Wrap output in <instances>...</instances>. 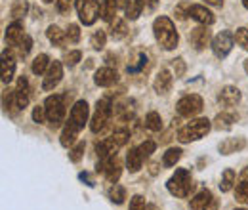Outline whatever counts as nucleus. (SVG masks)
I'll return each instance as SVG.
<instances>
[{
    "label": "nucleus",
    "instance_id": "36",
    "mask_svg": "<svg viewBox=\"0 0 248 210\" xmlns=\"http://www.w3.org/2000/svg\"><path fill=\"white\" fill-rule=\"evenodd\" d=\"M8 48H10V46H8ZM31 48H32V38L29 36V34H25L23 42H21L17 48H12V52H14V54H17L19 58H25V56L31 52Z\"/></svg>",
    "mask_w": 248,
    "mask_h": 210
},
{
    "label": "nucleus",
    "instance_id": "5",
    "mask_svg": "<svg viewBox=\"0 0 248 210\" xmlns=\"http://www.w3.org/2000/svg\"><path fill=\"white\" fill-rule=\"evenodd\" d=\"M44 109H46V119L50 122V126L52 128H60L62 122L65 120V113H67L65 96H62V94L48 96L46 101H44Z\"/></svg>",
    "mask_w": 248,
    "mask_h": 210
},
{
    "label": "nucleus",
    "instance_id": "45",
    "mask_svg": "<svg viewBox=\"0 0 248 210\" xmlns=\"http://www.w3.org/2000/svg\"><path fill=\"white\" fill-rule=\"evenodd\" d=\"M145 65H147V56H145V54H140L136 65H128V73H138V71H141Z\"/></svg>",
    "mask_w": 248,
    "mask_h": 210
},
{
    "label": "nucleus",
    "instance_id": "2",
    "mask_svg": "<svg viewBox=\"0 0 248 210\" xmlns=\"http://www.w3.org/2000/svg\"><path fill=\"white\" fill-rule=\"evenodd\" d=\"M153 32H155L156 42L164 48V50H174L180 42V34L176 31V25L172 23L170 17L166 16H160L156 17L155 23H153Z\"/></svg>",
    "mask_w": 248,
    "mask_h": 210
},
{
    "label": "nucleus",
    "instance_id": "34",
    "mask_svg": "<svg viewBox=\"0 0 248 210\" xmlns=\"http://www.w3.org/2000/svg\"><path fill=\"white\" fill-rule=\"evenodd\" d=\"M109 199L115 203V205H123L124 199H126V189H124L123 185H113L111 189H109Z\"/></svg>",
    "mask_w": 248,
    "mask_h": 210
},
{
    "label": "nucleus",
    "instance_id": "21",
    "mask_svg": "<svg viewBox=\"0 0 248 210\" xmlns=\"http://www.w3.org/2000/svg\"><path fill=\"white\" fill-rule=\"evenodd\" d=\"M245 147H247V140L245 138H227L217 145L221 155H233L237 151H243Z\"/></svg>",
    "mask_w": 248,
    "mask_h": 210
},
{
    "label": "nucleus",
    "instance_id": "14",
    "mask_svg": "<svg viewBox=\"0 0 248 210\" xmlns=\"http://www.w3.org/2000/svg\"><path fill=\"white\" fill-rule=\"evenodd\" d=\"M189 17L195 19L197 23H201V25H206V27L214 23V14H212L206 6H201V4H191V8H189Z\"/></svg>",
    "mask_w": 248,
    "mask_h": 210
},
{
    "label": "nucleus",
    "instance_id": "16",
    "mask_svg": "<svg viewBox=\"0 0 248 210\" xmlns=\"http://www.w3.org/2000/svg\"><path fill=\"white\" fill-rule=\"evenodd\" d=\"M117 81H119V73H117L115 69H111V67H101V69H97V71H95V77H93V82H95L97 86H103V88L113 86Z\"/></svg>",
    "mask_w": 248,
    "mask_h": 210
},
{
    "label": "nucleus",
    "instance_id": "41",
    "mask_svg": "<svg viewBox=\"0 0 248 210\" xmlns=\"http://www.w3.org/2000/svg\"><path fill=\"white\" fill-rule=\"evenodd\" d=\"M65 34H67V40L73 42V44H77V42L80 40V29H78V25H75V23H71V25L67 27Z\"/></svg>",
    "mask_w": 248,
    "mask_h": 210
},
{
    "label": "nucleus",
    "instance_id": "19",
    "mask_svg": "<svg viewBox=\"0 0 248 210\" xmlns=\"http://www.w3.org/2000/svg\"><path fill=\"white\" fill-rule=\"evenodd\" d=\"M217 101L223 107H235L241 101V92H239V88H235V86H225V88H221V92H219Z\"/></svg>",
    "mask_w": 248,
    "mask_h": 210
},
{
    "label": "nucleus",
    "instance_id": "37",
    "mask_svg": "<svg viewBox=\"0 0 248 210\" xmlns=\"http://www.w3.org/2000/svg\"><path fill=\"white\" fill-rule=\"evenodd\" d=\"M105 42H107V34L103 31H95L92 34V38H90V44H92L93 50H101L105 46Z\"/></svg>",
    "mask_w": 248,
    "mask_h": 210
},
{
    "label": "nucleus",
    "instance_id": "11",
    "mask_svg": "<svg viewBox=\"0 0 248 210\" xmlns=\"http://www.w3.org/2000/svg\"><path fill=\"white\" fill-rule=\"evenodd\" d=\"M233 44H235V34H233V32H229V31H221L219 34H216L214 40H212V50H214L216 58L223 60V58L231 52Z\"/></svg>",
    "mask_w": 248,
    "mask_h": 210
},
{
    "label": "nucleus",
    "instance_id": "30",
    "mask_svg": "<svg viewBox=\"0 0 248 210\" xmlns=\"http://www.w3.org/2000/svg\"><path fill=\"white\" fill-rule=\"evenodd\" d=\"M27 10H29L27 0H16V2L12 4V8H10V16L17 21V19H21V17L27 14Z\"/></svg>",
    "mask_w": 248,
    "mask_h": 210
},
{
    "label": "nucleus",
    "instance_id": "55",
    "mask_svg": "<svg viewBox=\"0 0 248 210\" xmlns=\"http://www.w3.org/2000/svg\"><path fill=\"white\" fill-rule=\"evenodd\" d=\"M243 6H245V8L248 10V0H243Z\"/></svg>",
    "mask_w": 248,
    "mask_h": 210
},
{
    "label": "nucleus",
    "instance_id": "13",
    "mask_svg": "<svg viewBox=\"0 0 248 210\" xmlns=\"http://www.w3.org/2000/svg\"><path fill=\"white\" fill-rule=\"evenodd\" d=\"M210 38H212V34H210V31L206 25H201V27H195V29L191 31V34H189V42L193 44V48L195 50H204L208 44H210Z\"/></svg>",
    "mask_w": 248,
    "mask_h": 210
},
{
    "label": "nucleus",
    "instance_id": "12",
    "mask_svg": "<svg viewBox=\"0 0 248 210\" xmlns=\"http://www.w3.org/2000/svg\"><path fill=\"white\" fill-rule=\"evenodd\" d=\"M62 77H63V65L62 61H52L48 71H46V77H44V82H42V88L48 92V90H54L60 82H62Z\"/></svg>",
    "mask_w": 248,
    "mask_h": 210
},
{
    "label": "nucleus",
    "instance_id": "20",
    "mask_svg": "<svg viewBox=\"0 0 248 210\" xmlns=\"http://www.w3.org/2000/svg\"><path fill=\"white\" fill-rule=\"evenodd\" d=\"M235 199L243 205H248V166L239 174L235 181Z\"/></svg>",
    "mask_w": 248,
    "mask_h": 210
},
{
    "label": "nucleus",
    "instance_id": "27",
    "mask_svg": "<svg viewBox=\"0 0 248 210\" xmlns=\"http://www.w3.org/2000/svg\"><path fill=\"white\" fill-rule=\"evenodd\" d=\"M235 122H237V115L235 113L223 111V113H219L216 119H214V126H216L217 130H229Z\"/></svg>",
    "mask_w": 248,
    "mask_h": 210
},
{
    "label": "nucleus",
    "instance_id": "23",
    "mask_svg": "<svg viewBox=\"0 0 248 210\" xmlns=\"http://www.w3.org/2000/svg\"><path fill=\"white\" fill-rule=\"evenodd\" d=\"M46 36H48V40L54 44V46H58V48H65L67 46V34L63 32L58 25H50L48 29H46Z\"/></svg>",
    "mask_w": 248,
    "mask_h": 210
},
{
    "label": "nucleus",
    "instance_id": "35",
    "mask_svg": "<svg viewBox=\"0 0 248 210\" xmlns=\"http://www.w3.org/2000/svg\"><path fill=\"white\" fill-rule=\"evenodd\" d=\"M126 32H128V27H126V23H124L123 19H115V21L111 23V36H113L115 40L124 38Z\"/></svg>",
    "mask_w": 248,
    "mask_h": 210
},
{
    "label": "nucleus",
    "instance_id": "6",
    "mask_svg": "<svg viewBox=\"0 0 248 210\" xmlns=\"http://www.w3.org/2000/svg\"><path fill=\"white\" fill-rule=\"evenodd\" d=\"M193 178H191V172L187 170V168H178L176 170V174L168 180L166 183V187H168V191L174 195V197H180V199H186L191 195V191H193Z\"/></svg>",
    "mask_w": 248,
    "mask_h": 210
},
{
    "label": "nucleus",
    "instance_id": "57",
    "mask_svg": "<svg viewBox=\"0 0 248 210\" xmlns=\"http://www.w3.org/2000/svg\"><path fill=\"white\" fill-rule=\"evenodd\" d=\"M235 210H247V209H235Z\"/></svg>",
    "mask_w": 248,
    "mask_h": 210
},
{
    "label": "nucleus",
    "instance_id": "26",
    "mask_svg": "<svg viewBox=\"0 0 248 210\" xmlns=\"http://www.w3.org/2000/svg\"><path fill=\"white\" fill-rule=\"evenodd\" d=\"M141 164H143V155L140 153L138 147H132V149L128 151V155H126V166H128V170L130 172H138L141 168Z\"/></svg>",
    "mask_w": 248,
    "mask_h": 210
},
{
    "label": "nucleus",
    "instance_id": "42",
    "mask_svg": "<svg viewBox=\"0 0 248 210\" xmlns=\"http://www.w3.org/2000/svg\"><path fill=\"white\" fill-rule=\"evenodd\" d=\"M138 149H140V153L143 155V159H147V157H151V155L155 153L156 144H155V142H151V140H147V142H143V144H141Z\"/></svg>",
    "mask_w": 248,
    "mask_h": 210
},
{
    "label": "nucleus",
    "instance_id": "18",
    "mask_svg": "<svg viewBox=\"0 0 248 210\" xmlns=\"http://www.w3.org/2000/svg\"><path fill=\"white\" fill-rule=\"evenodd\" d=\"M25 38V32H23V25L19 21H14L8 25L6 29V42L10 48H17Z\"/></svg>",
    "mask_w": 248,
    "mask_h": 210
},
{
    "label": "nucleus",
    "instance_id": "8",
    "mask_svg": "<svg viewBox=\"0 0 248 210\" xmlns=\"http://www.w3.org/2000/svg\"><path fill=\"white\" fill-rule=\"evenodd\" d=\"M75 6L78 19L84 25H93L95 19L101 16V2L97 0H75Z\"/></svg>",
    "mask_w": 248,
    "mask_h": 210
},
{
    "label": "nucleus",
    "instance_id": "49",
    "mask_svg": "<svg viewBox=\"0 0 248 210\" xmlns=\"http://www.w3.org/2000/svg\"><path fill=\"white\" fill-rule=\"evenodd\" d=\"M80 180L86 181V185H90V187L93 185V181H92V178H90V174H86V172H80Z\"/></svg>",
    "mask_w": 248,
    "mask_h": 210
},
{
    "label": "nucleus",
    "instance_id": "31",
    "mask_svg": "<svg viewBox=\"0 0 248 210\" xmlns=\"http://www.w3.org/2000/svg\"><path fill=\"white\" fill-rule=\"evenodd\" d=\"M182 159V149L180 147H170L162 157V164L164 166H176V162Z\"/></svg>",
    "mask_w": 248,
    "mask_h": 210
},
{
    "label": "nucleus",
    "instance_id": "29",
    "mask_svg": "<svg viewBox=\"0 0 248 210\" xmlns=\"http://www.w3.org/2000/svg\"><path fill=\"white\" fill-rule=\"evenodd\" d=\"M50 58L46 56V54H40V56H36L34 60H32V65H31V69H32V73L34 75H44L46 71H48V67H50Z\"/></svg>",
    "mask_w": 248,
    "mask_h": 210
},
{
    "label": "nucleus",
    "instance_id": "25",
    "mask_svg": "<svg viewBox=\"0 0 248 210\" xmlns=\"http://www.w3.org/2000/svg\"><path fill=\"white\" fill-rule=\"evenodd\" d=\"M117 10H119V4L117 0H101V19L107 21V23H113L117 17Z\"/></svg>",
    "mask_w": 248,
    "mask_h": 210
},
{
    "label": "nucleus",
    "instance_id": "32",
    "mask_svg": "<svg viewBox=\"0 0 248 210\" xmlns=\"http://www.w3.org/2000/svg\"><path fill=\"white\" fill-rule=\"evenodd\" d=\"M233 185H235V172H233L231 168H227V170L223 172V176H221L219 189H221L223 193H227V191H231V189H233Z\"/></svg>",
    "mask_w": 248,
    "mask_h": 210
},
{
    "label": "nucleus",
    "instance_id": "10",
    "mask_svg": "<svg viewBox=\"0 0 248 210\" xmlns=\"http://www.w3.org/2000/svg\"><path fill=\"white\" fill-rule=\"evenodd\" d=\"M202 97L199 96V94H187L184 96L180 101H178V105H176V111H178V115L180 117H186V119H193V117H197L201 111H202Z\"/></svg>",
    "mask_w": 248,
    "mask_h": 210
},
{
    "label": "nucleus",
    "instance_id": "52",
    "mask_svg": "<svg viewBox=\"0 0 248 210\" xmlns=\"http://www.w3.org/2000/svg\"><path fill=\"white\" fill-rule=\"evenodd\" d=\"M143 2H145V4H147L151 10H155V8H156V0H143Z\"/></svg>",
    "mask_w": 248,
    "mask_h": 210
},
{
    "label": "nucleus",
    "instance_id": "24",
    "mask_svg": "<svg viewBox=\"0 0 248 210\" xmlns=\"http://www.w3.org/2000/svg\"><path fill=\"white\" fill-rule=\"evenodd\" d=\"M214 197H212V193L208 191V189H202V191H199L193 199H191V203H189V207L191 210H204L208 207V203L212 201Z\"/></svg>",
    "mask_w": 248,
    "mask_h": 210
},
{
    "label": "nucleus",
    "instance_id": "38",
    "mask_svg": "<svg viewBox=\"0 0 248 210\" xmlns=\"http://www.w3.org/2000/svg\"><path fill=\"white\" fill-rule=\"evenodd\" d=\"M235 42H237L243 50L248 52V29L247 27H239V29L235 31Z\"/></svg>",
    "mask_w": 248,
    "mask_h": 210
},
{
    "label": "nucleus",
    "instance_id": "15",
    "mask_svg": "<svg viewBox=\"0 0 248 210\" xmlns=\"http://www.w3.org/2000/svg\"><path fill=\"white\" fill-rule=\"evenodd\" d=\"M14 73H16V58L12 48H8L2 52V82L10 84L14 79Z\"/></svg>",
    "mask_w": 248,
    "mask_h": 210
},
{
    "label": "nucleus",
    "instance_id": "22",
    "mask_svg": "<svg viewBox=\"0 0 248 210\" xmlns=\"http://www.w3.org/2000/svg\"><path fill=\"white\" fill-rule=\"evenodd\" d=\"M172 82H174V77L168 69H162L153 81V88L156 94H166V92L172 88Z\"/></svg>",
    "mask_w": 248,
    "mask_h": 210
},
{
    "label": "nucleus",
    "instance_id": "46",
    "mask_svg": "<svg viewBox=\"0 0 248 210\" xmlns=\"http://www.w3.org/2000/svg\"><path fill=\"white\" fill-rule=\"evenodd\" d=\"M172 67H174V75L176 77H184L186 75V61L182 60V58L172 60Z\"/></svg>",
    "mask_w": 248,
    "mask_h": 210
},
{
    "label": "nucleus",
    "instance_id": "40",
    "mask_svg": "<svg viewBox=\"0 0 248 210\" xmlns=\"http://www.w3.org/2000/svg\"><path fill=\"white\" fill-rule=\"evenodd\" d=\"M84 147H86V145H84V142H78L73 149L69 151V159H71L73 162H78V161L84 157Z\"/></svg>",
    "mask_w": 248,
    "mask_h": 210
},
{
    "label": "nucleus",
    "instance_id": "28",
    "mask_svg": "<svg viewBox=\"0 0 248 210\" xmlns=\"http://www.w3.org/2000/svg\"><path fill=\"white\" fill-rule=\"evenodd\" d=\"M143 6H145V2H143V0H128V6H126V10H124L126 17H128L130 21H136V19L141 16Z\"/></svg>",
    "mask_w": 248,
    "mask_h": 210
},
{
    "label": "nucleus",
    "instance_id": "39",
    "mask_svg": "<svg viewBox=\"0 0 248 210\" xmlns=\"http://www.w3.org/2000/svg\"><path fill=\"white\" fill-rule=\"evenodd\" d=\"M80 60H82V52H80V50H73V52H67V54L63 56L65 65H69V67H75Z\"/></svg>",
    "mask_w": 248,
    "mask_h": 210
},
{
    "label": "nucleus",
    "instance_id": "48",
    "mask_svg": "<svg viewBox=\"0 0 248 210\" xmlns=\"http://www.w3.org/2000/svg\"><path fill=\"white\" fill-rule=\"evenodd\" d=\"M56 6H58V12L60 14L67 16L71 12V8H73V0H56Z\"/></svg>",
    "mask_w": 248,
    "mask_h": 210
},
{
    "label": "nucleus",
    "instance_id": "3",
    "mask_svg": "<svg viewBox=\"0 0 248 210\" xmlns=\"http://www.w3.org/2000/svg\"><path fill=\"white\" fill-rule=\"evenodd\" d=\"M128 138H130V132H128L126 128H119V130H115L109 138H105L103 142H99V144L95 145V153H97V157H99V159H107V157L117 155V151L121 149L123 145H126Z\"/></svg>",
    "mask_w": 248,
    "mask_h": 210
},
{
    "label": "nucleus",
    "instance_id": "53",
    "mask_svg": "<svg viewBox=\"0 0 248 210\" xmlns=\"http://www.w3.org/2000/svg\"><path fill=\"white\" fill-rule=\"evenodd\" d=\"M117 4H119V8L126 10V6H128V0H117Z\"/></svg>",
    "mask_w": 248,
    "mask_h": 210
},
{
    "label": "nucleus",
    "instance_id": "1",
    "mask_svg": "<svg viewBox=\"0 0 248 210\" xmlns=\"http://www.w3.org/2000/svg\"><path fill=\"white\" fill-rule=\"evenodd\" d=\"M88 115H90V109H88V103L86 101H77L75 105H73V109H71V113H69V120L65 122V128H63L62 132V138H60V142H62L63 147H71L75 142H77V138H78V132L84 128V124L88 122Z\"/></svg>",
    "mask_w": 248,
    "mask_h": 210
},
{
    "label": "nucleus",
    "instance_id": "4",
    "mask_svg": "<svg viewBox=\"0 0 248 210\" xmlns=\"http://www.w3.org/2000/svg\"><path fill=\"white\" fill-rule=\"evenodd\" d=\"M210 128H212V122L208 119H195L178 130V140H180L182 144L197 142V140L204 138V136L210 132Z\"/></svg>",
    "mask_w": 248,
    "mask_h": 210
},
{
    "label": "nucleus",
    "instance_id": "9",
    "mask_svg": "<svg viewBox=\"0 0 248 210\" xmlns=\"http://www.w3.org/2000/svg\"><path fill=\"white\" fill-rule=\"evenodd\" d=\"M95 170L99 174H103L107 178V181L117 183L121 174H123V162L117 155H113V157H107V159H99L97 164H95Z\"/></svg>",
    "mask_w": 248,
    "mask_h": 210
},
{
    "label": "nucleus",
    "instance_id": "43",
    "mask_svg": "<svg viewBox=\"0 0 248 210\" xmlns=\"http://www.w3.org/2000/svg\"><path fill=\"white\" fill-rule=\"evenodd\" d=\"M32 120L34 122H38V124H42V122H46V109H44V105H36L34 109H32Z\"/></svg>",
    "mask_w": 248,
    "mask_h": 210
},
{
    "label": "nucleus",
    "instance_id": "50",
    "mask_svg": "<svg viewBox=\"0 0 248 210\" xmlns=\"http://www.w3.org/2000/svg\"><path fill=\"white\" fill-rule=\"evenodd\" d=\"M204 210H217V201H216V199H212V201L208 203V207H206Z\"/></svg>",
    "mask_w": 248,
    "mask_h": 210
},
{
    "label": "nucleus",
    "instance_id": "54",
    "mask_svg": "<svg viewBox=\"0 0 248 210\" xmlns=\"http://www.w3.org/2000/svg\"><path fill=\"white\" fill-rule=\"evenodd\" d=\"M245 71H247V75H248V60L245 61Z\"/></svg>",
    "mask_w": 248,
    "mask_h": 210
},
{
    "label": "nucleus",
    "instance_id": "33",
    "mask_svg": "<svg viewBox=\"0 0 248 210\" xmlns=\"http://www.w3.org/2000/svg\"><path fill=\"white\" fill-rule=\"evenodd\" d=\"M145 126H147L149 130H153V132L162 130V119H160V115H158L156 111L147 113V117H145Z\"/></svg>",
    "mask_w": 248,
    "mask_h": 210
},
{
    "label": "nucleus",
    "instance_id": "7",
    "mask_svg": "<svg viewBox=\"0 0 248 210\" xmlns=\"http://www.w3.org/2000/svg\"><path fill=\"white\" fill-rule=\"evenodd\" d=\"M113 109L115 107L111 105V101L107 97L97 99L95 111H93L92 120H90V130H92L93 134H99V132H103L107 128V124L111 120V115H113Z\"/></svg>",
    "mask_w": 248,
    "mask_h": 210
},
{
    "label": "nucleus",
    "instance_id": "51",
    "mask_svg": "<svg viewBox=\"0 0 248 210\" xmlns=\"http://www.w3.org/2000/svg\"><path fill=\"white\" fill-rule=\"evenodd\" d=\"M206 4H212V6H223V0H206Z\"/></svg>",
    "mask_w": 248,
    "mask_h": 210
},
{
    "label": "nucleus",
    "instance_id": "47",
    "mask_svg": "<svg viewBox=\"0 0 248 210\" xmlns=\"http://www.w3.org/2000/svg\"><path fill=\"white\" fill-rule=\"evenodd\" d=\"M130 210H145V199L141 195H134L130 201Z\"/></svg>",
    "mask_w": 248,
    "mask_h": 210
},
{
    "label": "nucleus",
    "instance_id": "44",
    "mask_svg": "<svg viewBox=\"0 0 248 210\" xmlns=\"http://www.w3.org/2000/svg\"><path fill=\"white\" fill-rule=\"evenodd\" d=\"M189 8H191V4H189V2H182V4H178V6H176V17H178V19H182V21L187 19V17H189Z\"/></svg>",
    "mask_w": 248,
    "mask_h": 210
},
{
    "label": "nucleus",
    "instance_id": "17",
    "mask_svg": "<svg viewBox=\"0 0 248 210\" xmlns=\"http://www.w3.org/2000/svg\"><path fill=\"white\" fill-rule=\"evenodd\" d=\"M14 96H16V105H17V111H23L29 103V82L25 77H19L17 79V86L14 90Z\"/></svg>",
    "mask_w": 248,
    "mask_h": 210
},
{
    "label": "nucleus",
    "instance_id": "56",
    "mask_svg": "<svg viewBox=\"0 0 248 210\" xmlns=\"http://www.w3.org/2000/svg\"><path fill=\"white\" fill-rule=\"evenodd\" d=\"M44 2H54V0H44Z\"/></svg>",
    "mask_w": 248,
    "mask_h": 210
}]
</instances>
